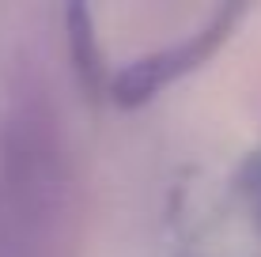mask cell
I'll use <instances>...</instances> for the list:
<instances>
[{"mask_svg":"<svg viewBox=\"0 0 261 257\" xmlns=\"http://www.w3.org/2000/svg\"><path fill=\"white\" fill-rule=\"evenodd\" d=\"M235 15H239L235 8H223L212 23H204L190 38H182V42H174V46H167V49H155V53H148V57H137L133 65H125L121 72L110 79V99L118 106H129V110L151 102L163 87H170L174 79H182L186 72L201 68L204 61L212 57L216 46L223 42V34L231 31Z\"/></svg>","mask_w":261,"mask_h":257,"instance_id":"obj_2","label":"cell"},{"mask_svg":"<svg viewBox=\"0 0 261 257\" xmlns=\"http://www.w3.org/2000/svg\"><path fill=\"white\" fill-rule=\"evenodd\" d=\"M239 189H242V197H246V208H250V216H254V223L261 227V152L246 159V166H242V174H239Z\"/></svg>","mask_w":261,"mask_h":257,"instance_id":"obj_4","label":"cell"},{"mask_svg":"<svg viewBox=\"0 0 261 257\" xmlns=\"http://www.w3.org/2000/svg\"><path fill=\"white\" fill-rule=\"evenodd\" d=\"M65 205V148L53 113L23 99L0 121V253L34 257Z\"/></svg>","mask_w":261,"mask_h":257,"instance_id":"obj_1","label":"cell"},{"mask_svg":"<svg viewBox=\"0 0 261 257\" xmlns=\"http://www.w3.org/2000/svg\"><path fill=\"white\" fill-rule=\"evenodd\" d=\"M68 49H72V68H76L80 83L87 91H102V76H106V65H102V49L95 42V23H91V12L84 4H72L68 8ZM110 91V87H106Z\"/></svg>","mask_w":261,"mask_h":257,"instance_id":"obj_3","label":"cell"}]
</instances>
